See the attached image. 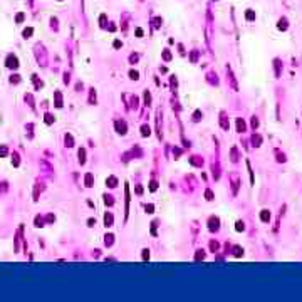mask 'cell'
I'll list each match as a JSON object with an SVG mask.
<instances>
[{
    "instance_id": "1",
    "label": "cell",
    "mask_w": 302,
    "mask_h": 302,
    "mask_svg": "<svg viewBox=\"0 0 302 302\" xmlns=\"http://www.w3.org/2000/svg\"><path fill=\"white\" fill-rule=\"evenodd\" d=\"M5 66H7L9 69H17V67H19V59H17V55H13V54H9V55H7Z\"/></svg>"
},
{
    "instance_id": "47",
    "label": "cell",
    "mask_w": 302,
    "mask_h": 302,
    "mask_svg": "<svg viewBox=\"0 0 302 302\" xmlns=\"http://www.w3.org/2000/svg\"><path fill=\"white\" fill-rule=\"evenodd\" d=\"M237 186H238V181L237 178H233V193H237Z\"/></svg>"
},
{
    "instance_id": "48",
    "label": "cell",
    "mask_w": 302,
    "mask_h": 302,
    "mask_svg": "<svg viewBox=\"0 0 302 302\" xmlns=\"http://www.w3.org/2000/svg\"><path fill=\"white\" fill-rule=\"evenodd\" d=\"M106 25V15H101V27Z\"/></svg>"
},
{
    "instance_id": "21",
    "label": "cell",
    "mask_w": 302,
    "mask_h": 302,
    "mask_svg": "<svg viewBox=\"0 0 302 302\" xmlns=\"http://www.w3.org/2000/svg\"><path fill=\"white\" fill-rule=\"evenodd\" d=\"M274 62H275V76L277 77H279V76H280V60H274Z\"/></svg>"
},
{
    "instance_id": "42",
    "label": "cell",
    "mask_w": 302,
    "mask_h": 302,
    "mask_svg": "<svg viewBox=\"0 0 302 302\" xmlns=\"http://www.w3.org/2000/svg\"><path fill=\"white\" fill-rule=\"evenodd\" d=\"M153 210H154L153 205H146V212H148V213H153Z\"/></svg>"
},
{
    "instance_id": "5",
    "label": "cell",
    "mask_w": 302,
    "mask_h": 302,
    "mask_svg": "<svg viewBox=\"0 0 302 302\" xmlns=\"http://www.w3.org/2000/svg\"><path fill=\"white\" fill-rule=\"evenodd\" d=\"M54 98H55V107H62V94H60V91H55Z\"/></svg>"
},
{
    "instance_id": "45",
    "label": "cell",
    "mask_w": 302,
    "mask_h": 302,
    "mask_svg": "<svg viewBox=\"0 0 302 302\" xmlns=\"http://www.w3.org/2000/svg\"><path fill=\"white\" fill-rule=\"evenodd\" d=\"M114 47H116V49L123 47V42H121V40H114Z\"/></svg>"
},
{
    "instance_id": "9",
    "label": "cell",
    "mask_w": 302,
    "mask_h": 302,
    "mask_svg": "<svg viewBox=\"0 0 302 302\" xmlns=\"http://www.w3.org/2000/svg\"><path fill=\"white\" fill-rule=\"evenodd\" d=\"M220 126H221L223 129H228V128H230V123L227 121L225 114H221V116H220Z\"/></svg>"
},
{
    "instance_id": "52",
    "label": "cell",
    "mask_w": 302,
    "mask_h": 302,
    "mask_svg": "<svg viewBox=\"0 0 302 302\" xmlns=\"http://www.w3.org/2000/svg\"><path fill=\"white\" fill-rule=\"evenodd\" d=\"M22 20H24V13H19V15H17V22H22Z\"/></svg>"
},
{
    "instance_id": "8",
    "label": "cell",
    "mask_w": 302,
    "mask_h": 302,
    "mask_svg": "<svg viewBox=\"0 0 302 302\" xmlns=\"http://www.w3.org/2000/svg\"><path fill=\"white\" fill-rule=\"evenodd\" d=\"M260 220L267 223V221L270 220V212H268V210H262V213H260Z\"/></svg>"
},
{
    "instance_id": "35",
    "label": "cell",
    "mask_w": 302,
    "mask_h": 302,
    "mask_svg": "<svg viewBox=\"0 0 302 302\" xmlns=\"http://www.w3.org/2000/svg\"><path fill=\"white\" fill-rule=\"evenodd\" d=\"M156 188H158V183H156V181H154V180H153V181L149 183V190H151V192H154Z\"/></svg>"
},
{
    "instance_id": "3",
    "label": "cell",
    "mask_w": 302,
    "mask_h": 302,
    "mask_svg": "<svg viewBox=\"0 0 302 302\" xmlns=\"http://www.w3.org/2000/svg\"><path fill=\"white\" fill-rule=\"evenodd\" d=\"M116 131H118L119 134H126V131H128L126 121H116Z\"/></svg>"
},
{
    "instance_id": "13",
    "label": "cell",
    "mask_w": 302,
    "mask_h": 302,
    "mask_svg": "<svg viewBox=\"0 0 302 302\" xmlns=\"http://www.w3.org/2000/svg\"><path fill=\"white\" fill-rule=\"evenodd\" d=\"M141 134H143V136H149V134H151V129H149L148 124H143V126H141Z\"/></svg>"
},
{
    "instance_id": "54",
    "label": "cell",
    "mask_w": 302,
    "mask_h": 302,
    "mask_svg": "<svg viewBox=\"0 0 302 302\" xmlns=\"http://www.w3.org/2000/svg\"><path fill=\"white\" fill-rule=\"evenodd\" d=\"M136 193H138V195H141V193H143V188H141L139 185H138V186H136Z\"/></svg>"
},
{
    "instance_id": "11",
    "label": "cell",
    "mask_w": 302,
    "mask_h": 302,
    "mask_svg": "<svg viewBox=\"0 0 302 302\" xmlns=\"http://www.w3.org/2000/svg\"><path fill=\"white\" fill-rule=\"evenodd\" d=\"M113 242H114V235L107 233L106 237H104V243H106V247H111V245H113Z\"/></svg>"
},
{
    "instance_id": "15",
    "label": "cell",
    "mask_w": 302,
    "mask_h": 302,
    "mask_svg": "<svg viewBox=\"0 0 302 302\" xmlns=\"http://www.w3.org/2000/svg\"><path fill=\"white\" fill-rule=\"evenodd\" d=\"M237 129H238L240 133L245 131V123H243V119H240V118L237 119Z\"/></svg>"
},
{
    "instance_id": "53",
    "label": "cell",
    "mask_w": 302,
    "mask_h": 302,
    "mask_svg": "<svg viewBox=\"0 0 302 302\" xmlns=\"http://www.w3.org/2000/svg\"><path fill=\"white\" fill-rule=\"evenodd\" d=\"M136 35H138V37H143V30H141V29H136Z\"/></svg>"
},
{
    "instance_id": "31",
    "label": "cell",
    "mask_w": 302,
    "mask_h": 302,
    "mask_svg": "<svg viewBox=\"0 0 302 302\" xmlns=\"http://www.w3.org/2000/svg\"><path fill=\"white\" fill-rule=\"evenodd\" d=\"M163 59H165V60H170V59H171V52H170V51H165V52H163Z\"/></svg>"
},
{
    "instance_id": "2",
    "label": "cell",
    "mask_w": 302,
    "mask_h": 302,
    "mask_svg": "<svg viewBox=\"0 0 302 302\" xmlns=\"http://www.w3.org/2000/svg\"><path fill=\"white\" fill-rule=\"evenodd\" d=\"M218 227H220V220H218L217 217H212V218L208 220V228H210V232H217Z\"/></svg>"
},
{
    "instance_id": "46",
    "label": "cell",
    "mask_w": 302,
    "mask_h": 302,
    "mask_svg": "<svg viewBox=\"0 0 302 302\" xmlns=\"http://www.w3.org/2000/svg\"><path fill=\"white\" fill-rule=\"evenodd\" d=\"M173 153H174V156H180V154H181V149H178V148H173Z\"/></svg>"
},
{
    "instance_id": "25",
    "label": "cell",
    "mask_w": 302,
    "mask_h": 302,
    "mask_svg": "<svg viewBox=\"0 0 302 302\" xmlns=\"http://www.w3.org/2000/svg\"><path fill=\"white\" fill-rule=\"evenodd\" d=\"M129 77H131L133 81H138V79H139V74H138L136 71H129Z\"/></svg>"
},
{
    "instance_id": "24",
    "label": "cell",
    "mask_w": 302,
    "mask_h": 302,
    "mask_svg": "<svg viewBox=\"0 0 302 302\" xmlns=\"http://www.w3.org/2000/svg\"><path fill=\"white\" fill-rule=\"evenodd\" d=\"M138 59H139V55H138V54H131V55H129V62H131V64H136Z\"/></svg>"
},
{
    "instance_id": "28",
    "label": "cell",
    "mask_w": 302,
    "mask_h": 302,
    "mask_svg": "<svg viewBox=\"0 0 302 302\" xmlns=\"http://www.w3.org/2000/svg\"><path fill=\"white\" fill-rule=\"evenodd\" d=\"M35 227H44V218L42 217H35Z\"/></svg>"
},
{
    "instance_id": "12",
    "label": "cell",
    "mask_w": 302,
    "mask_h": 302,
    "mask_svg": "<svg viewBox=\"0 0 302 302\" xmlns=\"http://www.w3.org/2000/svg\"><path fill=\"white\" fill-rule=\"evenodd\" d=\"M190 163L195 165V166H201V165H203V160L198 158V156H193V158H190Z\"/></svg>"
},
{
    "instance_id": "26",
    "label": "cell",
    "mask_w": 302,
    "mask_h": 302,
    "mask_svg": "<svg viewBox=\"0 0 302 302\" xmlns=\"http://www.w3.org/2000/svg\"><path fill=\"white\" fill-rule=\"evenodd\" d=\"M10 82H12V84H19V82H20V76H19V74L12 76V77H10Z\"/></svg>"
},
{
    "instance_id": "55",
    "label": "cell",
    "mask_w": 302,
    "mask_h": 302,
    "mask_svg": "<svg viewBox=\"0 0 302 302\" xmlns=\"http://www.w3.org/2000/svg\"><path fill=\"white\" fill-rule=\"evenodd\" d=\"M160 22H161V19H154V25H156V27H160V25H161Z\"/></svg>"
},
{
    "instance_id": "16",
    "label": "cell",
    "mask_w": 302,
    "mask_h": 302,
    "mask_svg": "<svg viewBox=\"0 0 302 302\" xmlns=\"http://www.w3.org/2000/svg\"><path fill=\"white\" fill-rule=\"evenodd\" d=\"M66 146H69V148H72L74 146V139L71 134H66Z\"/></svg>"
},
{
    "instance_id": "22",
    "label": "cell",
    "mask_w": 302,
    "mask_h": 302,
    "mask_svg": "<svg viewBox=\"0 0 302 302\" xmlns=\"http://www.w3.org/2000/svg\"><path fill=\"white\" fill-rule=\"evenodd\" d=\"M44 118H45L44 121H45L47 124H52V123H54V116H52V114H49V113H47V114L44 116Z\"/></svg>"
},
{
    "instance_id": "38",
    "label": "cell",
    "mask_w": 302,
    "mask_h": 302,
    "mask_svg": "<svg viewBox=\"0 0 302 302\" xmlns=\"http://www.w3.org/2000/svg\"><path fill=\"white\" fill-rule=\"evenodd\" d=\"M247 19H248V20H254V19H255V13L252 12V10H248V12H247Z\"/></svg>"
},
{
    "instance_id": "49",
    "label": "cell",
    "mask_w": 302,
    "mask_h": 302,
    "mask_svg": "<svg viewBox=\"0 0 302 302\" xmlns=\"http://www.w3.org/2000/svg\"><path fill=\"white\" fill-rule=\"evenodd\" d=\"M277 156H279V158H277V160H279V161H285V156H284V154H280V153H277Z\"/></svg>"
},
{
    "instance_id": "7",
    "label": "cell",
    "mask_w": 302,
    "mask_h": 302,
    "mask_svg": "<svg viewBox=\"0 0 302 302\" xmlns=\"http://www.w3.org/2000/svg\"><path fill=\"white\" fill-rule=\"evenodd\" d=\"M104 225L109 228V227H113V213H109L107 212L106 215H104Z\"/></svg>"
},
{
    "instance_id": "34",
    "label": "cell",
    "mask_w": 302,
    "mask_h": 302,
    "mask_svg": "<svg viewBox=\"0 0 302 302\" xmlns=\"http://www.w3.org/2000/svg\"><path fill=\"white\" fill-rule=\"evenodd\" d=\"M205 198H207V200H213V193L210 192V190H207V192H205Z\"/></svg>"
},
{
    "instance_id": "17",
    "label": "cell",
    "mask_w": 302,
    "mask_h": 302,
    "mask_svg": "<svg viewBox=\"0 0 302 302\" xmlns=\"http://www.w3.org/2000/svg\"><path fill=\"white\" fill-rule=\"evenodd\" d=\"M279 29L280 30L287 29V19H280V20H279Z\"/></svg>"
},
{
    "instance_id": "4",
    "label": "cell",
    "mask_w": 302,
    "mask_h": 302,
    "mask_svg": "<svg viewBox=\"0 0 302 302\" xmlns=\"http://www.w3.org/2000/svg\"><path fill=\"white\" fill-rule=\"evenodd\" d=\"M124 195H126V207H124V213H126V217H128V212H129V186H128V183L124 185Z\"/></svg>"
},
{
    "instance_id": "41",
    "label": "cell",
    "mask_w": 302,
    "mask_h": 302,
    "mask_svg": "<svg viewBox=\"0 0 302 302\" xmlns=\"http://www.w3.org/2000/svg\"><path fill=\"white\" fill-rule=\"evenodd\" d=\"M198 59V52H192V62H196Z\"/></svg>"
},
{
    "instance_id": "39",
    "label": "cell",
    "mask_w": 302,
    "mask_h": 302,
    "mask_svg": "<svg viewBox=\"0 0 302 302\" xmlns=\"http://www.w3.org/2000/svg\"><path fill=\"white\" fill-rule=\"evenodd\" d=\"M237 160H238V158H237V149H232V161H237Z\"/></svg>"
},
{
    "instance_id": "18",
    "label": "cell",
    "mask_w": 302,
    "mask_h": 302,
    "mask_svg": "<svg viewBox=\"0 0 302 302\" xmlns=\"http://www.w3.org/2000/svg\"><path fill=\"white\" fill-rule=\"evenodd\" d=\"M235 228H237V232H243V230H245V223L238 220V221H237V225H235Z\"/></svg>"
},
{
    "instance_id": "33",
    "label": "cell",
    "mask_w": 302,
    "mask_h": 302,
    "mask_svg": "<svg viewBox=\"0 0 302 302\" xmlns=\"http://www.w3.org/2000/svg\"><path fill=\"white\" fill-rule=\"evenodd\" d=\"M196 260H203L205 259V254H203V250H198V254H196V257H195Z\"/></svg>"
},
{
    "instance_id": "20",
    "label": "cell",
    "mask_w": 302,
    "mask_h": 302,
    "mask_svg": "<svg viewBox=\"0 0 302 302\" xmlns=\"http://www.w3.org/2000/svg\"><path fill=\"white\" fill-rule=\"evenodd\" d=\"M89 102L91 104H96V91L91 89V94H89Z\"/></svg>"
},
{
    "instance_id": "50",
    "label": "cell",
    "mask_w": 302,
    "mask_h": 302,
    "mask_svg": "<svg viewBox=\"0 0 302 302\" xmlns=\"http://www.w3.org/2000/svg\"><path fill=\"white\" fill-rule=\"evenodd\" d=\"M133 107H138V98H136V96L133 98Z\"/></svg>"
},
{
    "instance_id": "29",
    "label": "cell",
    "mask_w": 302,
    "mask_h": 302,
    "mask_svg": "<svg viewBox=\"0 0 302 302\" xmlns=\"http://www.w3.org/2000/svg\"><path fill=\"white\" fill-rule=\"evenodd\" d=\"M252 141H254V146H260V141H262V138L257 134V136H254L252 138Z\"/></svg>"
},
{
    "instance_id": "40",
    "label": "cell",
    "mask_w": 302,
    "mask_h": 302,
    "mask_svg": "<svg viewBox=\"0 0 302 302\" xmlns=\"http://www.w3.org/2000/svg\"><path fill=\"white\" fill-rule=\"evenodd\" d=\"M149 259V250H143V260H148Z\"/></svg>"
},
{
    "instance_id": "30",
    "label": "cell",
    "mask_w": 302,
    "mask_h": 302,
    "mask_svg": "<svg viewBox=\"0 0 302 302\" xmlns=\"http://www.w3.org/2000/svg\"><path fill=\"white\" fill-rule=\"evenodd\" d=\"M12 163H13V166H19V163H20V160H19V154H17V153H13Z\"/></svg>"
},
{
    "instance_id": "23",
    "label": "cell",
    "mask_w": 302,
    "mask_h": 302,
    "mask_svg": "<svg viewBox=\"0 0 302 302\" xmlns=\"http://www.w3.org/2000/svg\"><path fill=\"white\" fill-rule=\"evenodd\" d=\"M104 203H106V205H109V207H111V205L114 203V200H113V196H111V195H106V196H104Z\"/></svg>"
},
{
    "instance_id": "37",
    "label": "cell",
    "mask_w": 302,
    "mask_h": 302,
    "mask_svg": "<svg viewBox=\"0 0 302 302\" xmlns=\"http://www.w3.org/2000/svg\"><path fill=\"white\" fill-rule=\"evenodd\" d=\"M145 102H146V104H149V102H151V96H149L148 91L145 92Z\"/></svg>"
},
{
    "instance_id": "51",
    "label": "cell",
    "mask_w": 302,
    "mask_h": 302,
    "mask_svg": "<svg viewBox=\"0 0 302 302\" xmlns=\"http://www.w3.org/2000/svg\"><path fill=\"white\" fill-rule=\"evenodd\" d=\"M87 223H89V227H94V225H96V220H92V218H89V220H87Z\"/></svg>"
},
{
    "instance_id": "43",
    "label": "cell",
    "mask_w": 302,
    "mask_h": 302,
    "mask_svg": "<svg viewBox=\"0 0 302 302\" xmlns=\"http://www.w3.org/2000/svg\"><path fill=\"white\" fill-rule=\"evenodd\" d=\"M47 221H49V223L55 221V217H54V215H47Z\"/></svg>"
},
{
    "instance_id": "32",
    "label": "cell",
    "mask_w": 302,
    "mask_h": 302,
    "mask_svg": "<svg viewBox=\"0 0 302 302\" xmlns=\"http://www.w3.org/2000/svg\"><path fill=\"white\" fill-rule=\"evenodd\" d=\"M243 255V250L240 247H235V257H242Z\"/></svg>"
},
{
    "instance_id": "6",
    "label": "cell",
    "mask_w": 302,
    "mask_h": 302,
    "mask_svg": "<svg viewBox=\"0 0 302 302\" xmlns=\"http://www.w3.org/2000/svg\"><path fill=\"white\" fill-rule=\"evenodd\" d=\"M106 185L109 188H116L118 186V178H116V176H109V178L106 180Z\"/></svg>"
},
{
    "instance_id": "27",
    "label": "cell",
    "mask_w": 302,
    "mask_h": 302,
    "mask_svg": "<svg viewBox=\"0 0 302 302\" xmlns=\"http://www.w3.org/2000/svg\"><path fill=\"white\" fill-rule=\"evenodd\" d=\"M201 118H203L201 111H195V114H193V121H200Z\"/></svg>"
},
{
    "instance_id": "14",
    "label": "cell",
    "mask_w": 302,
    "mask_h": 302,
    "mask_svg": "<svg viewBox=\"0 0 302 302\" xmlns=\"http://www.w3.org/2000/svg\"><path fill=\"white\" fill-rule=\"evenodd\" d=\"M94 185V176L91 173H87L86 174V186H92Z\"/></svg>"
},
{
    "instance_id": "19",
    "label": "cell",
    "mask_w": 302,
    "mask_h": 302,
    "mask_svg": "<svg viewBox=\"0 0 302 302\" xmlns=\"http://www.w3.org/2000/svg\"><path fill=\"white\" fill-rule=\"evenodd\" d=\"M32 32H34V29H32V27H29V29L24 30V34H22V35H24V39H29L30 35H32Z\"/></svg>"
},
{
    "instance_id": "36",
    "label": "cell",
    "mask_w": 302,
    "mask_h": 302,
    "mask_svg": "<svg viewBox=\"0 0 302 302\" xmlns=\"http://www.w3.org/2000/svg\"><path fill=\"white\" fill-rule=\"evenodd\" d=\"M0 156H7V146H0Z\"/></svg>"
},
{
    "instance_id": "10",
    "label": "cell",
    "mask_w": 302,
    "mask_h": 302,
    "mask_svg": "<svg viewBox=\"0 0 302 302\" xmlns=\"http://www.w3.org/2000/svg\"><path fill=\"white\" fill-rule=\"evenodd\" d=\"M77 156H79V163L84 165V163H86V149L81 148V149H79V153H77Z\"/></svg>"
},
{
    "instance_id": "44",
    "label": "cell",
    "mask_w": 302,
    "mask_h": 302,
    "mask_svg": "<svg viewBox=\"0 0 302 302\" xmlns=\"http://www.w3.org/2000/svg\"><path fill=\"white\" fill-rule=\"evenodd\" d=\"M252 126H254V128H257V126H259V119H257V118L252 119Z\"/></svg>"
}]
</instances>
